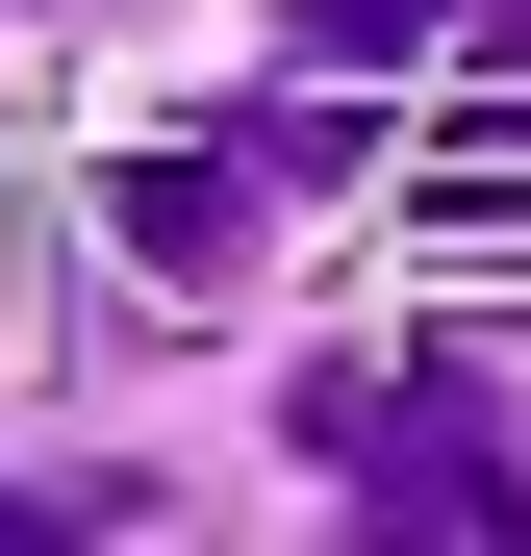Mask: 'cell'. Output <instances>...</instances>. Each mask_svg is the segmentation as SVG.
Returning <instances> with one entry per match:
<instances>
[{
	"label": "cell",
	"mask_w": 531,
	"mask_h": 556,
	"mask_svg": "<svg viewBox=\"0 0 531 556\" xmlns=\"http://www.w3.org/2000/svg\"><path fill=\"white\" fill-rule=\"evenodd\" d=\"M304 455H354V556H531V481L430 380H304Z\"/></svg>",
	"instance_id": "1"
},
{
	"label": "cell",
	"mask_w": 531,
	"mask_h": 556,
	"mask_svg": "<svg viewBox=\"0 0 531 556\" xmlns=\"http://www.w3.org/2000/svg\"><path fill=\"white\" fill-rule=\"evenodd\" d=\"M456 0H304V51H430Z\"/></svg>",
	"instance_id": "3"
},
{
	"label": "cell",
	"mask_w": 531,
	"mask_h": 556,
	"mask_svg": "<svg viewBox=\"0 0 531 556\" xmlns=\"http://www.w3.org/2000/svg\"><path fill=\"white\" fill-rule=\"evenodd\" d=\"M253 177H279V152H152V177H127V253H152V278H228V253H253Z\"/></svg>",
	"instance_id": "2"
},
{
	"label": "cell",
	"mask_w": 531,
	"mask_h": 556,
	"mask_svg": "<svg viewBox=\"0 0 531 556\" xmlns=\"http://www.w3.org/2000/svg\"><path fill=\"white\" fill-rule=\"evenodd\" d=\"M0 556H76V506H51V481H0Z\"/></svg>",
	"instance_id": "4"
}]
</instances>
